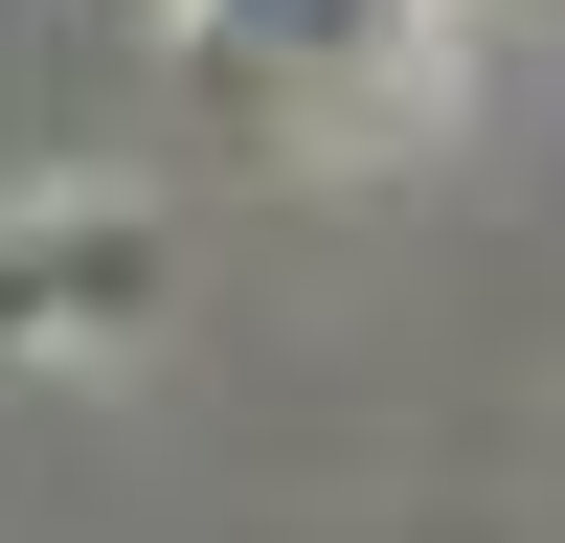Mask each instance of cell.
Wrapping results in <instances>:
<instances>
[{
	"label": "cell",
	"instance_id": "1",
	"mask_svg": "<svg viewBox=\"0 0 565 543\" xmlns=\"http://www.w3.org/2000/svg\"><path fill=\"white\" fill-rule=\"evenodd\" d=\"M181 45H204L226 91L362 114V91H407V68H430V0H181Z\"/></svg>",
	"mask_w": 565,
	"mask_h": 543
},
{
	"label": "cell",
	"instance_id": "2",
	"mask_svg": "<svg viewBox=\"0 0 565 543\" xmlns=\"http://www.w3.org/2000/svg\"><path fill=\"white\" fill-rule=\"evenodd\" d=\"M136 295V226H68V249H0V317H114Z\"/></svg>",
	"mask_w": 565,
	"mask_h": 543
}]
</instances>
